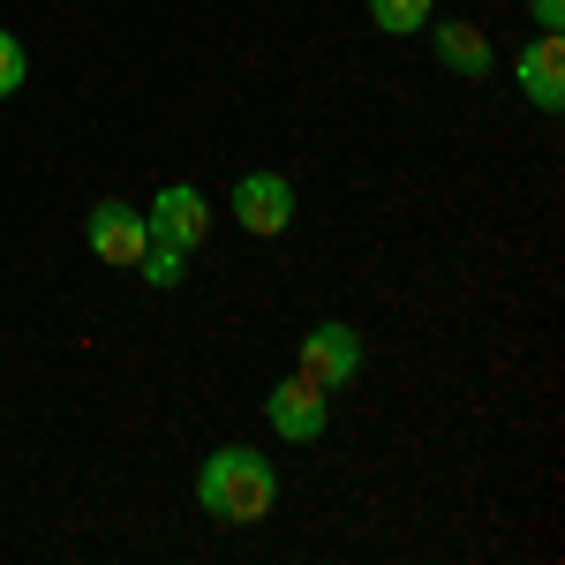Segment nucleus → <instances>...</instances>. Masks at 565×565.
Masks as SVG:
<instances>
[{
    "instance_id": "1",
    "label": "nucleus",
    "mask_w": 565,
    "mask_h": 565,
    "mask_svg": "<svg viewBox=\"0 0 565 565\" xmlns=\"http://www.w3.org/2000/svg\"><path fill=\"white\" fill-rule=\"evenodd\" d=\"M196 505L226 527H249L279 505V476H271V460L257 445H218L212 460L196 468Z\"/></svg>"
},
{
    "instance_id": "2",
    "label": "nucleus",
    "mask_w": 565,
    "mask_h": 565,
    "mask_svg": "<svg viewBox=\"0 0 565 565\" xmlns=\"http://www.w3.org/2000/svg\"><path fill=\"white\" fill-rule=\"evenodd\" d=\"M143 226H151V242H159V249L196 257V249H204V234H212V196H204L196 181H167V189H159V204L143 212Z\"/></svg>"
},
{
    "instance_id": "3",
    "label": "nucleus",
    "mask_w": 565,
    "mask_h": 565,
    "mask_svg": "<svg viewBox=\"0 0 565 565\" xmlns=\"http://www.w3.org/2000/svg\"><path fill=\"white\" fill-rule=\"evenodd\" d=\"M295 377H309L317 392H340L362 377V332L354 324H317L302 340V362H295Z\"/></svg>"
},
{
    "instance_id": "4",
    "label": "nucleus",
    "mask_w": 565,
    "mask_h": 565,
    "mask_svg": "<svg viewBox=\"0 0 565 565\" xmlns=\"http://www.w3.org/2000/svg\"><path fill=\"white\" fill-rule=\"evenodd\" d=\"M84 242H90V257L98 264H121V271H136L143 264V249H151V226H143V212L136 204H90V218H84Z\"/></svg>"
},
{
    "instance_id": "5",
    "label": "nucleus",
    "mask_w": 565,
    "mask_h": 565,
    "mask_svg": "<svg viewBox=\"0 0 565 565\" xmlns=\"http://www.w3.org/2000/svg\"><path fill=\"white\" fill-rule=\"evenodd\" d=\"M332 392H317L309 377H287V385L264 392V423L287 437V445H317L324 437V423H332V407H324Z\"/></svg>"
},
{
    "instance_id": "6",
    "label": "nucleus",
    "mask_w": 565,
    "mask_h": 565,
    "mask_svg": "<svg viewBox=\"0 0 565 565\" xmlns=\"http://www.w3.org/2000/svg\"><path fill=\"white\" fill-rule=\"evenodd\" d=\"M226 204H234V218H242V234H264V242H271V234L295 226V181L287 174H242Z\"/></svg>"
},
{
    "instance_id": "7",
    "label": "nucleus",
    "mask_w": 565,
    "mask_h": 565,
    "mask_svg": "<svg viewBox=\"0 0 565 565\" xmlns=\"http://www.w3.org/2000/svg\"><path fill=\"white\" fill-rule=\"evenodd\" d=\"M521 90L543 106V114L565 106V45H558V31H535V45L521 53Z\"/></svg>"
},
{
    "instance_id": "8",
    "label": "nucleus",
    "mask_w": 565,
    "mask_h": 565,
    "mask_svg": "<svg viewBox=\"0 0 565 565\" xmlns=\"http://www.w3.org/2000/svg\"><path fill=\"white\" fill-rule=\"evenodd\" d=\"M430 45H437V61L452 68V76H490L498 68V53H490V39H482V23H430Z\"/></svg>"
},
{
    "instance_id": "9",
    "label": "nucleus",
    "mask_w": 565,
    "mask_h": 565,
    "mask_svg": "<svg viewBox=\"0 0 565 565\" xmlns=\"http://www.w3.org/2000/svg\"><path fill=\"white\" fill-rule=\"evenodd\" d=\"M437 0H370V23L385 31V39H415V31H430Z\"/></svg>"
},
{
    "instance_id": "10",
    "label": "nucleus",
    "mask_w": 565,
    "mask_h": 565,
    "mask_svg": "<svg viewBox=\"0 0 565 565\" xmlns=\"http://www.w3.org/2000/svg\"><path fill=\"white\" fill-rule=\"evenodd\" d=\"M23 84H31V53H23L15 31H0V98H15Z\"/></svg>"
},
{
    "instance_id": "11",
    "label": "nucleus",
    "mask_w": 565,
    "mask_h": 565,
    "mask_svg": "<svg viewBox=\"0 0 565 565\" xmlns=\"http://www.w3.org/2000/svg\"><path fill=\"white\" fill-rule=\"evenodd\" d=\"M136 271H143V279H151V287H181V279H189V257H181V249H159V242H151V249H143V264H136Z\"/></svg>"
},
{
    "instance_id": "12",
    "label": "nucleus",
    "mask_w": 565,
    "mask_h": 565,
    "mask_svg": "<svg viewBox=\"0 0 565 565\" xmlns=\"http://www.w3.org/2000/svg\"><path fill=\"white\" fill-rule=\"evenodd\" d=\"M527 15H535V31H558V23H565V0H527Z\"/></svg>"
}]
</instances>
